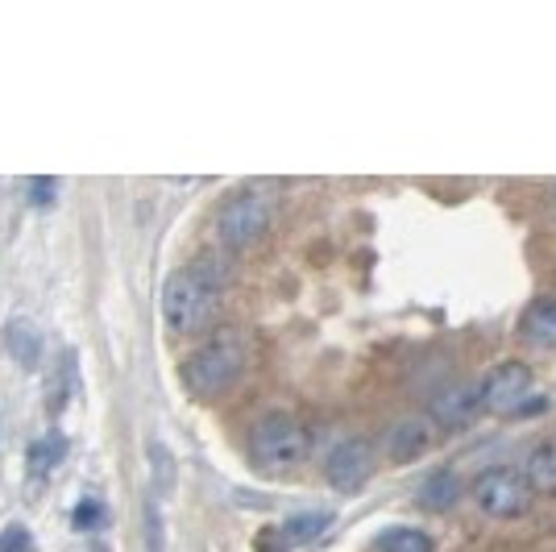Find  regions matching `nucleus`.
Here are the masks:
<instances>
[{
    "label": "nucleus",
    "mask_w": 556,
    "mask_h": 552,
    "mask_svg": "<svg viewBox=\"0 0 556 552\" xmlns=\"http://www.w3.org/2000/svg\"><path fill=\"white\" fill-rule=\"evenodd\" d=\"M482 412V394H478V382H457L432 399V419L444 424V428H465L473 415Z\"/></svg>",
    "instance_id": "8"
},
{
    "label": "nucleus",
    "mask_w": 556,
    "mask_h": 552,
    "mask_svg": "<svg viewBox=\"0 0 556 552\" xmlns=\"http://www.w3.org/2000/svg\"><path fill=\"white\" fill-rule=\"evenodd\" d=\"M307 428H303L295 415L270 412L262 415L254 428H250V461H254L262 474H291L307 461Z\"/></svg>",
    "instance_id": "3"
},
{
    "label": "nucleus",
    "mask_w": 556,
    "mask_h": 552,
    "mask_svg": "<svg viewBox=\"0 0 556 552\" xmlns=\"http://www.w3.org/2000/svg\"><path fill=\"white\" fill-rule=\"evenodd\" d=\"M270 233V204L257 191H232L216 212V237L229 250H254Z\"/></svg>",
    "instance_id": "4"
},
{
    "label": "nucleus",
    "mask_w": 556,
    "mask_h": 552,
    "mask_svg": "<svg viewBox=\"0 0 556 552\" xmlns=\"http://www.w3.org/2000/svg\"><path fill=\"white\" fill-rule=\"evenodd\" d=\"M378 552H432V536L419 528H391L382 531Z\"/></svg>",
    "instance_id": "17"
},
{
    "label": "nucleus",
    "mask_w": 556,
    "mask_h": 552,
    "mask_svg": "<svg viewBox=\"0 0 556 552\" xmlns=\"http://www.w3.org/2000/svg\"><path fill=\"white\" fill-rule=\"evenodd\" d=\"M245 366H250L245 337L237 328H220L216 337H208L184 362V387L195 399H216V394H225L245 374Z\"/></svg>",
    "instance_id": "2"
},
{
    "label": "nucleus",
    "mask_w": 556,
    "mask_h": 552,
    "mask_svg": "<svg viewBox=\"0 0 556 552\" xmlns=\"http://www.w3.org/2000/svg\"><path fill=\"white\" fill-rule=\"evenodd\" d=\"M67 457V437L63 432H47V437H38L29 449H25V465H29V478H47L54 474L59 465Z\"/></svg>",
    "instance_id": "11"
},
{
    "label": "nucleus",
    "mask_w": 556,
    "mask_h": 552,
    "mask_svg": "<svg viewBox=\"0 0 556 552\" xmlns=\"http://www.w3.org/2000/svg\"><path fill=\"white\" fill-rule=\"evenodd\" d=\"M457 499H462V482H457L453 469H437V474H428V482L419 486V503L428 511H453Z\"/></svg>",
    "instance_id": "14"
},
{
    "label": "nucleus",
    "mask_w": 556,
    "mask_h": 552,
    "mask_svg": "<svg viewBox=\"0 0 556 552\" xmlns=\"http://www.w3.org/2000/svg\"><path fill=\"white\" fill-rule=\"evenodd\" d=\"M519 333L532 341V346H544V349H556V300H535L528 312H523V321H519Z\"/></svg>",
    "instance_id": "12"
},
{
    "label": "nucleus",
    "mask_w": 556,
    "mask_h": 552,
    "mask_svg": "<svg viewBox=\"0 0 556 552\" xmlns=\"http://www.w3.org/2000/svg\"><path fill=\"white\" fill-rule=\"evenodd\" d=\"M473 503L482 506L490 519H519V515L532 511L535 494L519 469L490 465V469L478 474V482H473Z\"/></svg>",
    "instance_id": "5"
},
{
    "label": "nucleus",
    "mask_w": 556,
    "mask_h": 552,
    "mask_svg": "<svg viewBox=\"0 0 556 552\" xmlns=\"http://www.w3.org/2000/svg\"><path fill=\"white\" fill-rule=\"evenodd\" d=\"M332 524V515L325 511H316V515H295V519H287L282 528H275L278 536V552L282 549H295V544H307V540H316L320 531Z\"/></svg>",
    "instance_id": "15"
},
{
    "label": "nucleus",
    "mask_w": 556,
    "mask_h": 552,
    "mask_svg": "<svg viewBox=\"0 0 556 552\" xmlns=\"http://www.w3.org/2000/svg\"><path fill=\"white\" fill-rule=\"evenodd\" d=\"M220 312V275L208 262H191L163 283V316L175 333H204Z\"/></svg>",
    "instance_id": "1"
},
{
    "label": "nucleus",
    "mask_w": 556,
    "mask_h": 552,
    "mask_svg": "<svg viewBox=\"0 0 556 552\" xmlns=\"http://www.w3.org/2000/svg\"><path fill=\"white\" fill-rule=\"evenodd\" d=\"M428 444H432V432H428L424 419H403V424H394L391 432H387V453H391V461H416Z\"/></svg>",
    "instance_id": "10"
},
{
    "label": "nucleus",
    "mask_w": 556,
    "mask_h": 552,
    "mask_svg": "<svg viewBox=\"0 0 556 552\" xmlns=\"http://www.w3.org/2000/svg\"><path fill=\"white\" fill-rule=\"evenodd\" d=\"M4 346H9L13 362H17L22 369L42 366V328H38L34 321H25V316L9 321V328H4Z\"/></svg>",
    "instance_id": "9"
},
{
    "label": "nucleus",
    "mask_w": 556,
    "mask_h": 552,
    "mask_svg": "<svg viewBox=\"0 0 556 552\" xmlns=\"http://www.w3.org/2000/svg\"><path fill=\"white\" fill-rule=\"evenodd\" d=\"M325 474H328V482H332V490H341V494L362 490L374 474V444L366 437L341 440V444L328 453Z\"/></svg>",
    "instance_id": "7"
},
{
    "label": "nucleus",
    "mask_w": 556,
    "mask_h": 552,
    "mask_svg": "<svg viewBox=\"0 0 556 552\" xmlns=\"http://www.w3.org/2000/svg\"><path fill=\"white\" fill-rule=\"evenodd\" d=\"M146 540H150V552H166V524L159 494H146Z\"/></svg>",
    "instance_id": "18"
},
{
    "label": "nucleus",
    "mask_w": 556,
    "mask_h": 552,
    "mask_svg": "<svg viewBox=\"0 0 556 552\" xmlns=\"http://www.w3.org/2000/svg\"><path fill=\"white\" fill-rule=\"evenodd\" d=\"M528 391H532V366H523V362H498L478 387L482 412L490 415H519Z\"/></svg>",
    "instance_id": "6"
},
{
    "label": "nucleus",
    "mask_w": 556,
    "mask_h": 552,
    "mask_svg": "<svg viewBox=\"0 0 556 552\" xmlns=\"http://www.w3.org/2000/svg\"><path fill=\"white\" fill-rule=\"evenodd\" d=\"M29 204L34 208L54 204V179H29Z\"/></svg>",
    "instance_id": "22"
},
{
    "label": "nucleus",
    "mask_w": 556,
    "mask_h": 552,
    "mask_svg": "<svg viewBox=\"0 0 556 552\" xmlns=\"http://www.w3.org/2000/svg\"><path fill=\"white\" fill-rule=\"evenodd\" d=\"M523 478L532 486V494H556V440H544L528 453Z\"/></svg>",
    "instance_id": "13"
},
{
    "label": "nucleus",
    "mask_w": 556,
    "mask_h": 552,
    "mask_svg": "<svg viewBox=\"0 0 556 552\" xmlns=\"http://www.w3.org/2000/svg\"><path fill=\"white\" fill-rule=\"evenodd\" d=\"M150 461H154V490H170V486H175V478H170V465H175V461H170V453H166V444H159V440H154V444H150Z\"/></svg>",
    "instance_id": "20"
},
{
    "label": "nucleus",
    "mask_w": 556,
    "mask_h": 552,
    "mask_svg": "<svg viewBox=\"0 0 556 552\" xmlns=\"http://www.w3.org/2000/svg\"><path fill=\"white\" fill-rule=\"evenodd\" d=\"M92 552H104V549H100V544H96V549H92Z\"/></svg>",
    "instance_id": "23"
},
{
    "label": "nucleus",
    "mask_w": 556,
    "mask_h": 552,
    "mask_svg": "<svg viewBox=\"0 0 556 552\" xmlns=\"http://www.w3.org/2000/svg\"><path fill=\"white\" fill-rule=\"evenodd\" d=\"M71 524H75V531H100L104 524H109V511H104L100 499H79L75 515H71Z\"/></svg>",
    "instance_id": "19"
},
{
    "label": "nucleus",
    "mask_w": 556,
    "mask_h": 552,
    "mask_svg": "<svg viewBox=\"0 0 556 552\" xmlns=\"http://www.w3.org/2000/svg\"><path fill=\"white\" fill-rule=\"evenodd\" d=\"M0 552H34V536L25 524H9L0 531Z\"/></svg>",
    "instance_id": "21"
},
{
    "label": "nucleus",
    "mask_w": 556,
    "mask_h": 552,
    "mask_svg": "<svg viewBox=\"0 0 556 552\" xmlns=\"http://www.w3.org/2000/svg\"><path fill=\"white\" fill-rule=\"evenodd\" d=\"M75 391H79V378H75V349H67L63 357H59V366H54V374H50V412L59 415L63 407H67L71 399H75Z\"/></svg>",
    "instance_id": "16"
}]
</instances>
